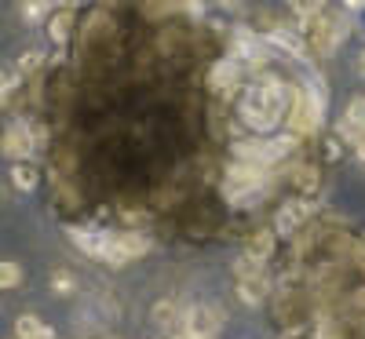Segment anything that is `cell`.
<instances>
[{
    "instance_id": "9c48e42d",
    "label": "cell",
    "mask_w": 365,
    "mask_h": 339,
    "mask_svg": "<svg viewBox=\"0 0 365 339\" xmlns=\"http://www.w3.org/2000/svg\"><path fill=\"white\" fill-rule=\"evenodd\" d=\"M263 41H267L270 51H278L285 58H307V44H303V37L296 33V29L274 26V29H267V33H263Z\"/></svg>"
},
{
    "instance_id": "7402d4cb",
    "label": "cell",
    "mask_w": 365,
    "mask_h": 339,
    "mask_svg": "<svg viewBox=\"0 0 365 339\" xmlns=\"http://www.w3.org/2000/svg\"><path fill=\"white\" fill-rule=\"evenodd\" d=\"M19 84H22L19 70H0V99H8L11 91H19Z\"/></svg>"
},
{
    "instance_id": "603a6c76",
    "label": "cell",
    "mask_w": 365,
    "mask_h": 339,
    "mask_svg": "<svg viewBox=\"0 0 365 339\" xmlns=\"http://www.w3.org/2000/svg\"><path fill=\"white\" fill-rule=\"evenodd\" d=\"M143 8H146L150 19H161V15H168L172 8H179V0H143Z\"/></svg>"
},
{
    "instance_id": "5b68a950",
    "label": "cell",
    "mask_w": 365,
    "mask_h": 339,
    "mask_svg": "<svg viewBox=\"0 0 365 339\" xmlns=\"http://www.w3.org/2000/svg\"><path fill=\"white\" fill-rule=\"evenodd\" d=\"M223 306H212V303H197L190 311H182V335L179 339H212L223 328Z\"/></svg>"
},
{
    "instance_id": "2e32d148",
    "label": "cell",
    "mask_w": 365,
    "mask_h": 339,
    "mask_svg": "<svg viewBox=\"0 0 365 339\" xmlns=\"http://www.w3.org/2000/svg\"><path fill=\"white\" fill-rule=\"evenodd\" d=\"M48 33H51V41H55V44H66V41H70V33H73V8L55 11V15L48 19Z\"/></svg>"
},
{
    "instance_id": "d6986e66",
    "label": "cell",
    "mask_w": 365,
    "mask_h": 339,
    "mask_svg": "<svg viewBox=\"0 0 365 339\" xmlns=\"http://www.w3.org/2000/svg\"><path fill=\"white\" fill-rule=\"evenodd\" d=\"M37 335H51V328L41 325L34 314H22V318L15 321V339H37Z\"/></svg>"
},
{
    "instance_id": "277c9868",
    "label": "cell",
    "mask_w": 365,
    "mask_h": 339,
    "mask_svg": "<svg viewBox=\"0 0 365 339\" xmlns=\"http://www.w3.org/2000/svg\"><path fill=\"white\" fill-rule=\"evenodd\" d=\"M263 190H267V168L263 165L234 161L223 175V197L234 204H256Z\"/></svg>"
},
{
    "instance_id": "f546056e",
    "label": "cell",
    "mask_w": 365,
    "mask_h": 339,
    "mask_svg": "<svg viewBox=\"0 0 365 339\" xmlns=\"http://www.w3.org/2000/svg\"><path fill=\"white\" fill-rule=\"evenodd\" d=\"M241 4H245V0H220V8H227V11H237Z\"/></svg>"
},
{
    "instance_id": "44dd1931",
    "label": "cell",
    "mask_w": 365,
    "mask_h": 339,
    "mask_svg": "<svg viewBox=\"0 0 365 339\" xmlns=\"http://www.w3.org/2000/svg\"><path fill=\"white\" fill-rule=\"evenodd\" d=\"M289 8L299 15V19H314L325 11V0H289Z\"/></svg>"
},
{
    "instance_id": "6da1fadb",
    "label": "cell",
    "mask_w": 365,
    "mask_h": 339,
    "mask_svg": "<svg viewBox=\"0 0 365 339\" xmlns=\"http://www.w3.org/2000/svg\"><path fill=\"white\" fill-rule=\"evenodd\" d=\"M292 103V88L278 77H267L263 84L249 88L241 95V125H249V132H274L278 120L289 113Z\"/></svg>"
},
{
    "instance_id": "ac0fdd59",
    "label": "cell",
    "mask_w": 365,
    "mask_h": 339,
    "mask_svg": "<svg viewBox=\"0 0 365 339\" xmlns=\"http://www.w3.org/2000/svg\"><path fill=\"white\" fill-rule=\"evenodd\" d=\"M150 318H154V325H158V328H175V325L182 321V314L175 311V303H172V299L154 303V311H150Z\"/></svg>"
},
{
    "instance_id": "52a82bcc",
    "label": "cell",
    "mask_w": 365,
    "mask_h": 339,
    "mask_svg": "<svg viewBox=\"0 0 365 339\" xmlns=\"http://www.w3.org/2000/svg\"><path fill=\"white\" fill-rule=\"evenodd\" d=\"M230 55L237 58V63H252V66H263L270 58V48L263 37H256L249 26L234 29V41H230Z\"/></svg>"
},
{
    "instance_id": "1f68e13d",
    "label": "cell",
    "mask_w": 365,
    "mask_h": 339,
    "mask_svg": "<svg viewBox=\"0 0 365 339\" xmlns=\"http://www.w3.org/2000/svg\"><path fill=\"white\" fill-rule=\"evenodd\" d=\"M344 8H351V11H358V8H365V0H344Z\"/></svg>"
},
{
    "instance_id": "4fadbf2b",
    "label": "cell",
    "mask_w": 365,
    "mask_h": 339,
    "mask_svg": "<svg viewBox=\"0 0 365 339\" xmlns=\"http://www.w3.org/2000/svg\"><path fill=\"white\" fill-rule=\"evenodd\" d=\"M113 241H117L120 256H125L128 263L150 252V237H146V234H139V230H125V234H113Z\"/></svg>"
},
{
    "instance_id": "4316f807",
    "label": "cell",
    "mask_w": 365,
    "mask_h": 339,
    "mask_svg": "<svg viewBox=\"0 0 365 339\" xmlns=\"http://www.w3.org/2000/svg\"><path fill=\"white\" fill-rule=\"evenodd\" d=\"M55 292H58V296H73V277H70L66 270L55 273Z\"/></svg>"
},
{
    "instance_id": "484cf974",
    "label": "cell",
    "mask_w": 365,
    "mask_h": 339,
    "mask_svg": "<svg viewBox=\"0 0 365 339\" xmlns=\"http://www.w3.org/2000/svg\"><path fill=\"white\" fill-rule=\"evenodd\" d=\"M259 270H263V263H259V259H249V256H241V259L234 263V273H237V277H249V273H259Z\"/></svg>"
},
{
    "instance_id": "d4e9b609",
    "label": "cell",
    "mask_w": 365,
    "mask_h": 339,
    "mask_svg": "<svg viewBox=\"0 0 365 339\" xmlns=\"http://www.w3.org/2000/svg\"><path fill=\"white\" fill-rule=\"evenodd\" d=\"M48 8H51V0H26V19L29 22H44V15H48Z\"/></svg>"
},
{
    "instance_id": "7c38bea8",
    "label": "cell",
    "mask_w": 365,
    "mask_h": 339,
    "mask_svg": "<svg viewBox=\"0 0 365 339\" xmlns=\"http://www.w3.org/2000/svg\"><path fill=\"white\" fill-rule=\"evenodd\" d=\"M70 237H73L77 249L88 252L91 259H103L106 249H110V241H113V234H103V230H70Z\"/></svg>"
},
{
    "instance_id": "83f0119b",
    "label": "cell",
    "mask_w": 365,
    "mask_h": 339,
    "mask_svg": "<svg viewBox=\"0 0 365 339\" xmlns=\"http://www.w3.org/2000/svg\"><path fill=\"white\" fill-rule=\"evenodd\" d=\"M26 125H29V135H34V146L41 150V146L48 142V128H44V125H37V120H26Z\"/></svg>"
},
{
    "instance_id": "8992f818",
    "label": "cell",
    "mask_w": 365,
    "mask_h": 339,
    "mask_svg": "<svg viewBox=\"0 0 365 339\" xmlns=\"http://www.w3.org/2000/svg\"><path fill=\"white\" fill-rule=\"evenodd\" d=\"M241 80H245V66H241L237 58H220V63H212V70H208V88H212V95H220V99H230L241 88Z\"/></svg>"
},
{
    "instance_id": "ffe728a7",
    "label": "cell",
    "mask_w": 365,
    "mask_h": 339,
    "mask_svg": "<svg viewBox=\"0 0 365 339\" xmlns=\"http://www.w3.org/2000/svg\"><path fill=\"white\" fill-rule=\"evenodd\" d=\"M22 281V266L11 259H0V288H15Z\"/></svg>"
},
{
    "instance_id": "ba28073f",
    "label": "cell",
    "mask_w": 365,
    "mask_h": 339,
    "mask_svg": "<svg viewBox=\"0 0 365 339\" xmlns=\"http://www.w3.org/2000/svg\"><path fill=\"white\" fill-rule=\"evenodd\" d=\"M314 215V201L311 197H296V201H285L278 208V215H274V230L278 234H296L307 226V219Z\"/></svg>"
},
{
    "instance_id": "9a60e30c",
    "label": "cell",
    "mask_w": 365,
    "mask_h": 339,
    "mask_svg": "<svg viewBox=\"0 0 365 339\" xmlns=\"http://www.w3.org/2000/svg\"><path fill=\"white\" fill-rule=\"evenodd\" d=\"M245 256L267 263V259L274 256V230H256V234L245 241Z\"/></svg>"
},
{
    "instance_id": "8fae6325",
    "label": "cell",
    "mask_w": 365,
    "mask_h": 339,
    "mask_svg": "<svg viewBox=\"0 0 365 339\" xmlns=\"http://www.w3.org/2000/svg\"><path fill=\"white\" fill-rule=\"evenodd\" d=\"M274 292V281L259 270V273H249V277H237V296L245 299L249 306H259L267 296Z\"/></svg>"
},
{
    "instance_id": "30bf717a",
    "label": "cell",
    "mask_w": 365,
    "mask_h": 339,
    "mask_svg": "<svg viewBox=\"0 0 365 339\" xmlns=\"http://www.w3.org/2000/svg\"><path fill=\"white\" fill-rule=\"evenodd\" d=\"M0 150H4V157H11V161H26L29 153L37 150V146H34V135H29V125H26V120H15V125H8L4 139H0Z\"/></svg>"
},
{
    "instance_id": "d590c367",
    "label": "cell",
    "mask_w": 365,
    "mask_h": 339,
    "mask_svg": "<svg viewBox=\"0 0 365 339\" xmlns=\"http://www.w3.org/2000/svg\"><path fill=\"white\" fill-rule=\"evenodd\" d=\"M161 339H165V335H161Z\"/></svg>"
},
{
    "instance_id": "4dcf8cb0",
    "label": "cell",
    "mask_w": 365,
    "mask_h": 339,
    "mask_svg": "<svg viewBox=\"0 0 365 339\" xmlns=\"http://www.w3.org/2000/svg\"><path fill=\"white\" fill-rule=\"evenodd\" d=\"M354 157H358V161H365V135L354 142Z\"/></svg>"
},
{
    "instance_id": "f1b7e54d",
    "label": "cell",
    "mask_w": 365,
    "mask_h": 339,
    "mask_svg": "<svg viewBox=\"0 0 365 339\" xmlns=\"http://www.w3.org/2000/svg\"><path fill=\"white\" fill-rule=\"evenodd\" d=\"M325 157H340V135L325 139Z\"/></svg>"
},
{
    "instance_id": "e0dca14e",
    "label": "cell",
    "mask_w": 365,
    "mask_h": 339,
    "mask_svg": "<svg viewBox=\"0 0 365 339\" xmlns=\"http://www.w3.org/2000/svg\"><path fill=\"white\" fill-rule=\"evenodd\" d=\"M11 182H15V190L34 194V190H37V182H41V175H37V168H34V165L15 161V168H11Z\"/></svg>"
},
{
    "instance_id": "3957f363",
    "label": "cell",
    "mask_w": 365,
    "mask_h": 339,
    "mask_svg": "<svg viewBox=\"0 0 365 339\" xmlns=\"http://www.w3.org/2000/svg\"><path fill=\"white\" fill-rule=\"evenodd\" d=\"M299 26H303L299 37H303V44H307V51L314 58L332 55V51H336V44L351 33V19L347 15H329V11H322L314 19H299Z\"/></svg>"
},
{
    "instance_id": "836d02e7",
    "label": "cell",
    "mask_w": 365,
    "mask_h": 339,
    "mask_svg": "<svg viewBox=\"0 0 365 339\" xmlns=\"http://www.w3.org/2000/svg\"><path fill=\"white\" fill-rule=\"evenodd\" d=\"M73 4H81V0H70V8H73Z\"/></svg>"
},
{
    "instance_id": "5bb4252c",
    "label": "cell",
    "mask_w": 365,
    "mask_h": 339,
    "mask_svg": "<svg viewBox=\"0 0 365 339\" xmlns=\"http://www.w3.org/2000/svg\"><path fill=\"white\" fill-rule=\"evenodd\" d=\"M292 182L303 197H314L322 190V168L318 165H296L292 168Z\"/></svg>"
},
{
    "instance_id": "d6a6232c",
    "label": "cell",
    "mask_w": 365,
    "mask_h": 339,
    "mask_svg": "<svg viewBox=\"0 0 365 339\" xmlns=\"http://www.w3.org/2000/svg\"><path fill=\"white\" fill-rule=\"evenodd\" d=\"M358 73L365 77V48H361V55H358Z\"/></svg>"
},
{
    "instance_id": "7a4b0ae2",
    "label": "cell",
    "mask_w": 365,
    "mask_h": 339,
    "mask_svg": "<svg viewBox=\"0 0 365 339\" xmlns=\"http://www.w3.org/2000/svg\"><path fill=\"white\" fill-rule=\"evenodd\" d=\"M322 117H325V88H322V80L314 77L311 84L307 80L292 84V103H289V113H285L289 132L296 139L314 135L322 128Z\"/></svg>"
},
{
    "instance_id": "cb8c5ba5",
    "label": "cell",
    "mask_w": 365,
    "mask_h": 339,
    "mask_svg": "<svg viewBox=\"0 0 365 339\" xmlns=\"http://www.w3.org/2000/svg\"><path fill=\"white\" fill-rule=\"evenodd\" d=\"M41 66H44V55H41V51H26V55L19 58L15 70H19V77H22V73H34V70H41Z\"/></svg>"
},
{
    "instance_id": "e575fe53",
    "label": "cell",
    "mask_w": 365,
    "mask_h": 339,
    "mask_svg": "<svg viewBox=\"0 0 365 339\" xmlns=\"http://www.w3.org/2000/svg\"><path fill=\"white\" fill-rule=\"evenodd\" d=\"M358 244H365V234H361V241H358Z\"/></svg>"
}]
</instances>
